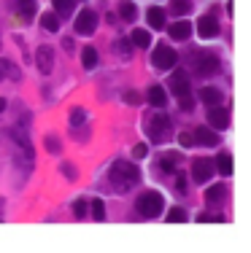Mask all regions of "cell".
<instances>
[{"label":"cell","instance_id":"34","mask_svg":"<svg viewBox=\"0 0 251 253\" xmlns=\"http://www.w3.org/2000/svg\"><path fill=\"white\" fill-rule=\"evenodd\" d=\"M46 151H49V154H60V151H62V143L57 140L54 135H46Z\"/></svg>","mask_w":251,"mask_h":253},{"label":"cell","instance_id":"14","mask_svg":"<svg viewBox=\"0 0 251 253\" xmlns=\"http://www.w3.org/2000/svg\"><path fill=\"white\" fill-rule=\"evenodd\" d=\"M224 197H227V186L224 183H214V186H208L205 189V205H211V208H219L221 202H224Z\"/></svg>","mask_w":251,"mask_h":253},{"label":"cell","instance_id":"9","mask_svg":"<svg viewBox=\"0 0 251 253\" xmlns=\"http://www.w3.org/2000/svg\"><path fill=\"white\" fill-rule=\"evenodd\" d=\"M36 67L43 76H49V73L54 70V49H51V46H38L36 49Z\"/></svg>","mask_w":251,"mask_h":253},{"label":"cell","instance_id":"39","mask_svg":"<svg viewBox=\"0 0 251 253\" xmlns=\"http://www.w3.org/2000/svg\"><path fill=\"white\" fill-rule=\"evenodd\" d=\"M146 154H149V146H146V143H138V146L133 148V157H135V159H143Z\"/></svg>","mask_w":251,"mask_h":253},{"label":"cell","instance_id":"16","mask_svg":"<svg viewBox=\"0 0 251 253\" xmlns=\"http://www.w3.org/2000/svg\"><path fill=\"white\" fill-rule=\"evenodd\" d=\"M146 19H149L151 30H165V27H168V14H165V8H159V5H154V8L146 11Z\"/></svg>","mask_w":251,"mask_h":253},{"label":"cell","instance_id":"27","mask_svg":"<svg viewBox=\"0 0 251 253\" xmlns=\"http://www.w3.org/2000/svg\"><path fill=\"white\" fill-rule=\"evenodd\" d=\"M73 5H76V0H54V14L60 16H71L73 14Z\"/></svg>","mask_w":251,"mask_h":253},{"label":"cell","instance_id":"6","mask_svg":"<svg viewBox=\"0 0 251 253\" xmlns=\"http://www.w3.org/2000/svg\"><path fill=\"white\" fill-rule=\"evenodd\" d=\"M11 140H14L16 146L22 148V157H25V164H27V167H33V159H36V151H33V143H30V137H27L25 126H11Z\"/></svg>","mask_w":251,"mask_h":253},{"label":"cell","instance_id":"7","mask_svg":"<svg viewBox=\"0 0 251 253\" xmlns=\"http://www.w3.org/2000/svg\"><path fill=\"white\" fill-rule=\"evenodd\" d=\"M95 27H98V14H95L92 8L78 11L76 22H73V30H76V35H92Z\"/></svg>","mask_w":251,"mask_h":253},{"label":"cell","instance_id":"18","mask_svg":"<svg viewBox=\"0 0 251 253\" xmlns=\"http://www.w3.org/2000/svg\"><path fill=\"white\" fill-rule=\"evenodd\" d=\"M200 100L211 108V105H221L224 95H221V89H216V86H203V89H200Z\"/></svg>","mask_w":251,"mask_h":253},{"label":"cell","instance_id":"29","mask_svg":"<svg viewBox=\"0 0 251 253\" xmlns=\"http://www.w3.org/2000/svg\"><path fill=\"white\" fill-rule=\"evenodd\" d=\"M165 221H170V223H181V221H186V208H170V210H168V216H165Z\"/></svg>","mask_w":251,"mask_h":253},{"label":"cell","instance_id":"3","mask_svg":"<svg viewBox=\"0 0 251 253\" xmlns=\"http://www.w3.org/2000/svg\"><path fill=\"white\" fill-rule=\"evenodd\" d=\"M170 135H173V122H170V116H168V113H154L151 122H149L151 143H165Z\"/></svg>","mask_w":251,"mask_h":253},{"label":"cell","instance_id":"33","mask_svg":"<svg viewBox=\"0 0 251 253\" xmlns=\"http://www.w3.org/2000/svg\"><path fill=\"white\" fill-rule=\"evenodd\" d=\"M92 218L95 221H103V218H106V205H103V199H95L92 202Z\"/></svg>","mask_w":251,"mask_h":253},{"label":"cell","instance_id":"44","mask_svg":"<svg viewBox=\"0 0 251 253\" xmlns=\"http://www.w3.org/2000/svg\"><path fill=\"white\" fill-rule=\"evenodd\" d=\"M0 111H5V100H0Z\"/></svg>","mask_w":251,"mask_h":253},{"label":"cell","instance_id":"28","mask_svg":"<svg viewBox=\"0 0 251 253\" xmlns=\"http://www.w3.org/2000/svg\"><path fill=\"white\" fill-rule=\"evenodd\" d=\"M3 78H19L16 65L11 60H0V81H3Z\"/></svg>","mask_w":251,"mask_h":253},{"label":"cell","instance_id":"23","mask_svg":"<svg viewBox=\"0 0 251 253\" xmlns=\"http://www.w3.org/2000/svg\"><path fill=\"white\" fill-rule=\"evenodd\" d=\"M119 16H122L124 22H135V16H138V8H135L133 0H122V3H119Z\"/></svg>","mask_w":251,"mask_h":253},{"label":"cell","instance_id":"25","mask_svg":"<svg viewBox=\"0 0 251 253\" xmlns=\"http://www.w3.org/2000/svg\"><path fill=\"white\" fill-rule=\"evenodd\" d=\"M130 43L138 46V49H146V46H151V35L138 27V30H133V35H130Z\"/></svg>","mask_w":251,"mask_h":253},{"label":"cell","instance_id":"38","mask_svg":"<svg viewBox=\"0 0 251 253\" xmlns=\"http://www.w3.org/2000/svg\"><path fill=\"white\" fill-rule=\"evenodd\" d=\"M60 170H62V175H65L68 181H76V178H78L76 167H73V164H68V162H62V164H60Z\"/></svg>","mask_w":251,"mask_h":253},{"label":"cell","instance_id":"43","mask_svg":"<svg viewBox=\"0 0 251 253\" xmlns=\"http://www.w3.org/2000/svg\"><path fill=\"white\" fill-rule=\"evenodd\" d=\"M0 221H3V199H0Z\"/></svg>","mask_w":251,"mask_h":253},{"label":"cell","instance_id":"2","mask_svg":"<svg viewBox=\"0 0 251 253\" xmlns=\"http://www.w3.org/2000/svg\"><path fill=\"white\" fill-rule=\"evenodd\" d=\"M162 208H165V199H162V194L159 191H143L138 199H135V210H138V216H143V218H157V216H162Z\"/></svg>","mask_w":251,"mask_h":253},{"label":"cell","instance_id":"30","mask_svg":"<svg viewBox=\"0 0 251 253\" xmlns=\"http://www.w3.org/2000/svg\"><path fill=\"white\" fill-rule=\"evenodd\" d=\"M84 122H87V111H84V108H73L71 111V126L76 129V126H81Z\"/></svg>","mask_w":251,"mask_h":253},{"label":"cell","instance_id":"26","mask_svg":"<svg viewBox=\"0 0 251 253\" xmlns=\"http://www.w3.org/2000/svg\"><path fill=\"white\" fill-rule=\"evenodd\" d=\"M192 11V0H170V14L186 16Z\"/></svg>","mask_w":251,"mask_h":253},{"label":"cell","instance_id":"36","mask_svg":"<svg viewBox=\"0 0 251 253\" xmlns=\"http://www.w3.org/2000/svg\"><path fill=\"white\" fill-rule=\"evenodd\" d=\"M176 191H179V194H186V191H189V186H186V175H184V172H176Z\"/></svg>","mask_w":251,"mask_h":253},{"label":"cell","instance_id":"1","mask_svg":"<svg viewBox=\"0 0 251 253\" xmlns=\"http://www.w3.org/2000/svg\"><path fill=\"white\" fill-rule=\"evenodd\" d=\"M108 181H111L113 191L127 194L141 183V170L135 167L133 162H127V159H116V162L111 164V170H108Z\"/></svg>","mask_w":251,"mask_h":253},{"label":"cell","instance_id":"8","mask_svg":"<svg viewBox=\"0 0 251 253\" xmlns=\"http://www.w3.org/2000/svg\"><path fill=\"white\" fill-rule=\"evenodd\" d=\"M214 162L211 159H195L192 162V181L195 183H208L214 178Z\"/></svg>","mask_w":251,"mask_h":253},{"label":"cell","instance_id":"42","mask_svg":"<svg viewBox=\"0 0 251 253\" xmlns=\"http://www.w3.org/2000/svg\"><path fill=\"white\" fill-rule=\"evenodd\" d=\"M62 49H65L68 54H73V38H65V41H62Z\"/></svg>","mask_w":251,"mask_h":253},{"label":"cell","instance_id":"10","mask_svg":"<svg viewBox=\"0 0 251 253\" xmlns=\"http://www.w3.org/2000/svg\"><path fill=\"white\" fill-rule=\"evenodd\" d=\"M197 32H200V38H216L219 35V19H216L214 11H211V14H203L200 19H197Z\"/></svg>","mask_w":251,"mask_h":253},{"label":"cell","instance_id":"32","mask_svg":"<svg viewBox=\"0 0 251 253\" xmlns=\"http://www.w3.org/2000/svg\"><path fill=\"white\" fill-rule=\"evenodd\" d=\"M87 213H89L87 199H76V202H73V216H76V218H84Z\"/></svg>","mask_w":251,"mask_h":253},{"label":"cell","instance_id":"15","mask_svg":"<svg viewBox=\"0 0 251 253\" xmlns=\"http://www.w3.org/2000/svg\"><path fill=\"white\" fill-rule=\"evenodd\" d=\"M168 35L173 38V41H186V38L192 35V25L186 19H179V22H173V25H168Z\"/></svg>","mask_w":251,"mask_h":253},{"label":"cell","instance_id":"5","mask_svg":"<svg viewBox=\"0 0 251 253\" xmlns=\"http://www.w3.org/2000/svg\"><path fill=\"white\" fill-rule=\"evenodd\" d=\"M176 62H179L176 49H170V46H165V43H159L157 49L151 51V65L157 67V70H170V67H176Z\"/></svg>","mask_w":251,"mask_h":253},{"label":"cell","instance_id":"17","mask_svg":"<svg viewBox=\"0 0 251 253\" xmlns=\"http://www.w3.org/2000/svg\"><path fill=\"white\" fill-rule=\"evenodd\" d=\"M146 100H149L154 108H165V105H168V95H165V86H159V84L149 86V92H146Z\"/></svg>","mask_w":251,"mask_h":253},{"label":"cell","instance_id":"19","mask_svg":"<svg viewBox=\"0 0 251 253\" xmlns=\"http://www.w3.org/2000/svg\"><path fill=\"white\" fill-rule=\"evenodd\" d=\"M81 65H84V70H95V67H98V49H95V46H84Z\"/></svg>","mask_w":251,"mask_h":253},{"label":"cell","instance_id":"37","mask_svg":"<svg viewBox=\"0 0 251 253\" xmlns=\"http://www.w3.org/2000/svg\"><path fill=\"white\" fill-rule=\"evenodd\" d=\"M179 108H181V111H186V113H189L192 108H195V97H192V95L179 97Z\"/></svg>","mask_w":251,"mask_h":253},{"label":"cell","instance_id":"20","mask_svg":"<svg viewBox=\"0 0 251 253\" xmlns=\"http://www.w3.org/2000/svg\"><path fill=\"white\" fill-rule=\"evenodd\" d=\"M181 162V154L179 151H168L162 159H159V170L162 172H176V164Z\"/></svg>","mask_w":251,"mask_h":253},{"label":"cell","instance_id":"13","mask_svg":"<svg viewBox=\"0 0 251 253\" xmlns=\"http://www.w3.org/2000/svg\"><path fill=\"white\" fill-rule=\"evenodd\" d=\"M170 92L176 97L189 95V76H186V70H173V76H170Z\"/></svg>","mask_w":251,"mask_h":253},{"label":"cell","instance_id":"41","mask_svg":"<svg viewBox=\"0 0 251 253\" xmlns=\"http://www.w3.org/2000/svg\"><path fill=\"white\" fill-rule=\"evenodd\" d=\"M197 221H203V223H208V221H224V216H211V213H200V216H197Z\"/></svg>","mask_w":251,"mask_h":253},{"label":"cell","instance_id":"40","mask_svg":"<svg viewBox=\"0 0 251 253\" xmlns=\"http://www.w3.org/2000/svg\"><path fill=\"white\" fill-rule=\"evenodd\" d=\"M179 140H181V146H184V148L195 146V137H192V132H181V137H179Z\"/></svg>","mask_w":251,"mask_h":253},{"label":"cell","instance_id":"11","mask_svg":"<svg viewBox=\"0 0 251 253\" xmlns=\"http://www.w3.org/2000/svg\"><path fill=\"white\" fill-rule=\"evenodd\" d=\"M208 124L214 126L216 132L227 129V126H230V111L221 108V105H211L208 108Z\"/></svg>","mask_w":251,"mask_h":253},{"label":"cell","instance_id":"31","mask_svg":"<svg viewBox=\"0 0 251 253\" xmlns=\"http://www.w3.org/2000/svg\"><path fill=\"white\" fill-rule=\"evenodd\" d=\"M130 46H133V43H130L127 38H122V41L113 43V49H116V54H119V57H124V60H127V57L133 54V49H130Z\"/></svg>","mask_w":251,"mask_h":253},{"label":"cell","instance_id":"12","mask_svg":"<svg viewBox=\"0 0 251 253\" xmlns=\"http://www.w3.org/2000/svg\"><path fill=\"white\" fill-rule=\"evenodd\" d=\"M192 137H195V146H208V148L219 146V140H221L214 126H197V129L192 132Z\"/></svg>","mask_w":251,"mask_h":253},{"label":"cell","instance_id":"35","mask_svg":"<svg viewBox=\"0 0 251 253\" xmlns=\"http://www.w3.org/2000/svg\"><path fill=\"white\" fill-rule=\"evenodd\" d=\"M122 100L127 102V105H141V102H143V97H141L138 92H124V95H122Z\"/></svg>","mask_w":251,"mask_h":253},{"label":"cell","instance_id":"4","mask_svg":"<svg viewBox=\"0 0 251 253\" xmlns=\"http://www.w3.org/2000/svg\"><path fill=\"white\" fill-rule=\"evenodd\" d=\"M219 57L216 54H208V51H197L195 57H192V70L197 73V76H216L219 73Z\"/></svg>","mask_w":251,"mask_h":253},{"label":"cell","instance_id":"24","mask_svg":"<svg viewBox=\"0 0 251 253\" xmlns=\"http://www.w3.org/2000/svg\"><path fill=\"white\" fill-rule=\"evenodd\" d=\"M41 27L46 32H57V30H60V16H57L54 11H46V14L41 16Z\"/></svg>","mask_w":251,"mask_h":253},{"label":"cell","instance_id":"22","mask_svg":"<svg viewBox=\"0 0 251 253\" xmlns=\"http://www.w3.org/2000/svg\"><path fill=\"white\" fill-rule=\"evenodd\" d=\"M214 167L219 170V175L230 178V175H232V157H230V154H219V157H216V164H214Z\"/></svg>","mask_w":251,"mask_h":253},{"label":"cell","instance_id":"21","mask_svg":"<svg viewBox=\"0 0 251 253\" xmlns=\"http://www.w3.org/2000/svg\"><path fill=\"white\" fill-rule=\"evenodd\" d=\"M16 11L25 22H30L36 16V0H16Z\"/></svg>","mask_w":251,"mask_h":253}]
</instances>
